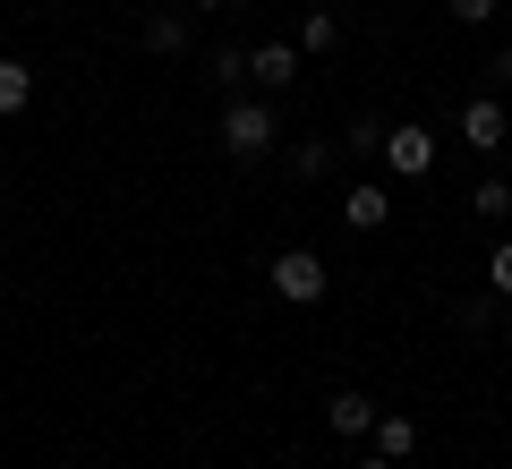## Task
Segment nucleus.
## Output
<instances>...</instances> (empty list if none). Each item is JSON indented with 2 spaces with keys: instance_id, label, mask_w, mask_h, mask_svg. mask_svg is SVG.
Returning a JSON list of instances; mask_svg holds the SVG:
<instances>
[{
  "instance_id": "nucleus-1",
  "label": "nucleus",
  "mask_w": 512,
  "mask_h": 469,
  "mask_svg": "<svg viewBox=\"0 0 512 469\" xmlns=\"http://www.w3.org/2000/svg\"><path fill=\"white\" fill-rule=\"evenodd\" d=\"M274 137H282V120H274L265 94H231V103H222V154H231V163H265Z\"/></svg>"
},
{
  "instance_id": "nucleus-2",
  "label": "nucleus",
  "mask_w": 512,
  "mask_h": 469,
  "mask_svg": "<svg viewBox=\"0 0 512 469\" xmlns=\"http://www.w3.org/2000/svg\"><path fill=\"white\" fill-rule=\"evenodd\" d=\"M265 273H274V290H282L291 307H316V299H325V256H316V248H282Z\"/></svg>"
},
{
  "instance_id": "nucleus-3",
  "label": "nucleus",
  "mask_w": 512,
  "mask_h": 469,
  "mask_svg": "<svg viewBox=\"0 0 512 469\" xmlns=\"http://www.w3.org/2000/svg\"><path fill=\"white\" fill-rule=\"evenodd\" d=\"M384 163H393V180H427L436 171V137L427 128H384Z\"/></svg>"
},
{
  "instance_id": "nucleus-4",
  "label": "nucleus",
  "mask_w": 512,
  "mask_h": 469,
  "mask_svg": "<svg viewBox=\"0 0 512 469\" xmlns=\"http://www.w3.org/2000/svg\"><path fill=\"white\" fill-rule=\"evenodd\" d=\"M504 137H512L504 103H495V94H470V103H461V145H470V154H495Z\"/></svg>"
},
{
  "instance_id": "nucleus-5",
  "label": "nucleus",
  "mask_w": 512,
  "mask_h": 469,
  "mask_svg": "<svg viewBox=\"0 0 512 469\" xmlns=\"http://www.w3.org/2000/svg\"><path fill=\"white\" fill-rule=\"evenodd\" d=\"M248 77H256V94H282L299 77V43H256L248 52Z\"/></svg>"
},
{
  "instance_id": "nucleus-6",
  "label": "nucleus",
  "mask_w": 512,
  "mask_h": 469,
  "mask_svg": "<svg viewBox=\"0 0 512 469\" xmlns=\"http://www.w3.org/2000/svg\"><path fill=\"white\" fill-rule=\"evenodd\" d=\"M342 222H350V231H384V222H393V188H384V180H359V188L342 197Z\"/></svg>"
},
{
  "instance_id": "nucleus-7",
  "label": "nucleus",
  "mask_w": 512,
  "mask_h": 469,
  "mask_svg": "<svg viewBox=\"0 0 512 469\" xmlns=\"http://www.w3.org/2000/svg\"><path fill=\"white\" fill-rule=\"evenodd\" d=\"M367 444H376L384 461H410V452H419V418H402V410H376V427H367Z\"/></svg>"
},
{
  "instance_id": "nucleus-8",
  "label": "nucleus",
  "mask_w": 512,
  "mask_h": 469,
  "mask_svg": "<svg viewBox=\"0 0 512 469\" xmlns=\"http://www.w3.org/2000/svg\"><path fill=\"white\" fill-rule=\"evenodd\" d=\"M325 427L333 435H367V427H376V401H367V393H333L325 401Z\"/></svg>"
},
{
  "instance_id": "nucleus-9",
  "label": "nucleus",
  "mask_w": 512,
  "mask_h": 469,
  "mask_svg": "<svg viewBox=\"0 0 512 469\" xmlns=\"http://www.w3.org/2000/svg\"><path fill=\"white\" fill-rule=\"evenodd\" d=\"M333 163H342V145H333V137H299L291 145V180H325Z\"/></svg>"
},
{
  "instance_id": "nucleus-10",
  "label": "nucleus",
  "mask_w": 512,
  "mask_h": 469,
  "mask_svg": "<svg viewBox=\"0 0 512 469\" xmlns=\"http://www.w3.org/2000/svg\"><path fill=\"white\" fill-rule=\"evenodd\" d=\"M26 103H35V69L26 60H0V120H18Z\"/></svg>"
},
{
  "instance_id": "nucleus-11",
  "label": "nucleus",
  "mask_w": 512,
  "mask_h": 469,
  "mask_svg": "<svg viewBox=\"0 0 512 469\" xmlns=\"http://www.w3.org/2000/svg\"><path fill=\"white\" fill-rule=\"evenodd\" d=\"M333 43H342V18H333L325 0H316L308 18H299V52H333Z\"/></svg>"
},
{
  "instance_id": "nucleus-12",
  "label": "nucleus",
  "mask_w": 512,
  "mask_h": 469,
  "mask_svg": "<svg viewBox=\"0 0 512 469\" xmlns=\"http://www.w3.org/2000/svg\"><path fill=\"white\" fill-rule=\"evenodd\" d=\"M146 52H188V18L180 9H154L146 18Z\"/></svg>"
},
{
  "instance_id": "nucleus-13",
  "label": "nucleus",
  "mask_w": 512,
  "mask_h": 469,
  "mask_svg": "<svg viewBox=\"0 0 512 469\" xmlns=\"http://www.w3.org/2000/svg\"><path fill=\"white\" fill-rule=\"evenodd\" d=\"M470 214H478V222H504V214H512V180H478V188H470Z\"/></svg>"
},
{
  "instance_id": "nucleus-14",
  "label": "nucleus",
  "mask_w": 512,
  "mask_h": 469,
  "mask_svg": "<svg viewBox=\"0 0 512 469\" xmlns=\"http://www.w3.org/2000/svg\"><path fill=\"white\" fill-rule=\"evenodd\" d=\"M205 77H214L222 94H239V86H248V52H214V60H205Z\"/></svg>"
},
{
  "instance_id": "nucleus-15",
  "label": "nucleus",
  "mask_w": 512,
  "mask_h": 469,
  "mask_svg": "<svg viewBox=\"0 0 512 469\" xmlns=\"http://www.w3.org/2000/svg\"><path fill=\"white\" fill-rule=\"evenodd\" d=\"M487 290H495V299H512V239L487 256Z\"/></svg>"
},
{
  "instance_id": "nucleus-16",
  "label": "nucleus",
  "mask_w": 512,
  "mask_h": 469,
  "mask_svg": "<svg viewBox=\"0 0 512 469\" xmlns=\"http://www.w3.org/2000/svg\"><path fill=\"white\" fill-rule=\"evenodd\" d=\"M461 325H470V333H487V325H495V290H478V299H461Z\"/></svg>"
},
{
  "instance_id": "nucleus-17",
  "label": "nucleus",
  "mask_w": 512,
  "mask_h": 469,
  "mask_svg": "<svg viewBox=\"0 0 512 469\" xmlns=\"http://www.w3.org/2000/svg\"><path fill=\"white\" fill-rule=\"evenodd\" d=\"M350 154H384V120H359V128H350Z\"/></svg>"
},
{
  "instance_id": "nucleus-18",
  "label": "nucleus",
  "mask_w": 512,
  "mask_h": 469,
  "mask_svg": "<svg viewBox=\"0 0 512 469\" xmlns=\"http://www.w3.org/2000/svg\"><path fill=\"white\" fill-rule=\"evenodd\" d=\"M495 9H504V0H453V18H461V26H487Z\"/></svg>"
},
{
  "instance_id": "nucleus-19",
  "label": "nucleus",
  "mask_w": 512,
  "mask_h": 469,
  "mask_svg": "<svg viewBox=\"0 0 512 469\" xmlns=\"http://www.w3.org/2000/svg\"><path fill=\"white\" fill-rule=\"evenodd\" d=\"M487 77H495V86L512 94V43H495V60H487Z\"/></svg>"
},
{
  "instance_id": "nucleus-20",
  "label": "nucleus",
  "mask_w": 512,
  "mask_h": 469,
  "mask_svg": "<svg viewBox=\"0 0 512 469\" xmlns=\"http://www.w3.org/2000/svg\"><path fill=\"white\" fill-rule=\"evenodd\" d=\"M359 469H402V461H384V452H376V461H359Z\"/></svg>"
},
{
  "instance_id": "nucleus-21",
  "label": "nucleus",
  "mask_w": 512,
  "mask_h": 469,
  "mask_svg": "<svg viewBox=\"0 0 512 469\" xmlns=\"http://www.w3.org/2000/svg\"><path fill=\"white\" fill-rule=\"evenodd\" d=\"M188 9H222V0H188Z\"/></svg>"
},
{
  "instance_id": "nucleus-22",
  "label": "nucleus",
  "mask_w": 512,
  "mask_h": 469,
  "mask_svg": "<svg viewBox=\"0 0 512 469\" xmlns=\"http://www.w3.org/2000/svg\"><path fill=\"white\" fill-rule=\"evenodd\" d=\"M308 9H316V0H308Z\"/></svg>"
}]
</instances>
